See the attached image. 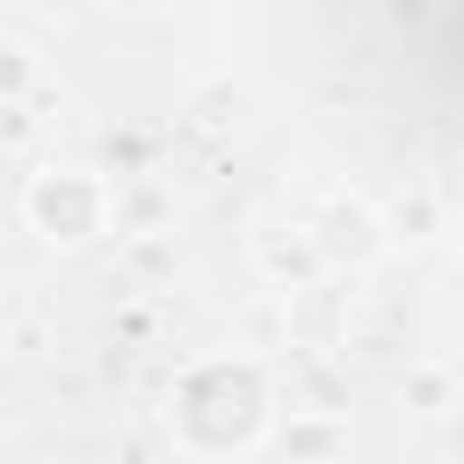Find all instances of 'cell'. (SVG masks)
<instances>
[{
	"label": "cell",
	"instance_id": "1",
	"mask_svg": "<svg viewBox=\"0 0 464 464\" xmlns=\"http://www.w3.org/2000/svg\"><path fill=\"white\" fill-rule=\"evenodd\" d=\"M29 210H36V225L51 232V239H87L94 232V188L80 181V174H44L36 188H29Z\"/></svg>",
	"mask_w": 464,
	"mask_h": 464
}]
</instances>
